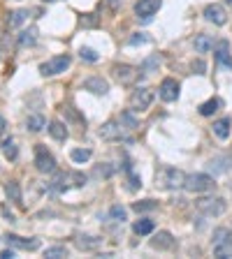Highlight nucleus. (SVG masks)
I'll return each mask as SVG.
<instances>
[{"instance_id":"2","label":"nucleus","mask_w":232,"mask_h":259,"mask_svg":"<svg viewBox=\"0 0 232 259\" xmlns=\"http://www.w3.org/2000/svg\"><path fill=\"white\" fill-rule=\"evenodd\" d=\"M211 247H214V254L220 259L232 257V231L225 227H220L214 231V238H211Z\"/></svg>"},{"instance_id":"35","label":"nucleus","mask_w":232,"mask_h":259,"mask_svg":"<svg viewBox=\"0 0 232 259\" xmlns=\"http://www.w3.org/2000/svg\"><path fill=\"white\" fill-rule=\"evenodd\" d=\"M126 171H128V183H130V190H137V187H142V178L133 171V167L130 164H126Z\"/></svg>"},{"instance_id":"5","label":"nucleus","mask_w":232,"mask_h":259,"mask_svg":"<svg viewBox=\"0 0 232 259\" xmlns=\"http://www.w3.org/2000/svg\"><path fill=\"white\" fill-rule=\"evenodd\" d=\"M70 63H72L70 56H56V58H49L47 63L40 65V74L42 77H56V74L65 72L67 67H70Z\"/></svg>"},{"instance_id":"28","label":"nucleus","mask_w":232,"mask_h":259,"mask_svg":"<svg viewBox=\"0 0 232 259\" xmlns=\"http://www.w3.org/2000/svg\"><path fill=\"white\" fill-rule=\"evenodd\" d=\"M158 208V201H153V199H144V201H135L133 204V211L137 213H149V211H156Z\"/></svg>"},{"instance_id":"10","label":"nucleus","mask_w":232,"mask_h":259,"mask_svg":"<svg viewBox=\"0 0 232 259\" xmlns=\"http://www.w3.org/2000/svg\"><path fill=\"white\" fill-rule=\"evenodd\" d=\"M204 19H207L209 24H214V26H225L227 21V14L225 10H223V5H207L204 7Z\"/></svg>"},{"instance_id":"33","label":"nucleus","mask_w":232,"mask_h":259,"mask_svg":"<svg viewBox=\"0 0 232 259\" xmlns=\"http://www.w3.org/2000/svg\"><path fill=\"white\" fill-rule=\"evenodd\" d=\"M79 58L81 61H86V63H98L100 61V56L93 51V49H88V47H81L79 49Z\"/></svg>"},{"instance_id":"44","label":"nucleus","mask_w":232,"mask_h":259,"mask_svg":"<svg viewBox=\"0 0 232 259\" xmlns=\"http://www.w3.org/2000/svg\"><path fill=\"white\" fill-rule=\"evenodd\" d=\"M227 3H232V0H227Z\"/></svg>"},{"instance_id":"34","label":"nucleus","mask_w":232,"mask_h":259,"mask_svg":"<svg viewBox=\"0 0 232 259\" xmlns=\"http://www.w3.org/2000/svg\"><path fill=\"white\" fill-rule=\"evenodd\" d=\"M121 123L128 127V130H137V127H140V123H137V118L133 116V111H123V114H121Z\"/></svg>"},{"instance_id":"22","label":"nucleus","mask_w":232,"mask_h":259,"mask_svg":"<svg viewBox=\"0 0 232 259\" xmlns=\"http://www.w3.org/2000/svg\"><path fill=\"white\" fill-rule=\"evenodd\" d=\"M26 19H28V12H26V10H14V12L7 14V26H10V28H19Z\"/></svg>"},{"instance_id":"30","label":"nucleus","mask_w":232,"mask_h":259,"mask_svg":"<svg viewBox=\"0 0 232 259\" xmlns=\"http://www.w3.org/2000/svg\"><path fill=\"white\" fill-rule=\"evenodd\" d=\"M3 153H5L7 160H17V157H19V151H17V144H14V139H7L5 144H3Z\"/></svg>"},{"instance_id":"38","label":"nucleus","mask_w":232,"mask_h":259,"mask_svg":"<svg viewBox=\"0 0 232 259\" xmlns=\"http://www.w3.org/2000/svg\"><path fill=\"white\" fill-rule=\"evenodd\" d=\"M158 63H160V58H158V56H153V58H149V61L144 63V67H142V70H144V72H151L153 67H158Z\"/></svg>"},{"instance_id":"7","label":"nucleus","mask_w":232,"mask_h":259,"mask_svg":"<svg viewBox=\"0 0 232 259\" xmlns=\"http://www.w3.org/2000/svg\"><path fill=\"white\" fill-rule=\"evenodd\" d=\"M160 5H163V0H140L135 5V14H137V19L142 24H149L153 19V14L160 10Z\"/></svg>"},{"instance_id":"6","label":"nucleus","mask_w":232,"mask_h":259,"mask_svg":"<svg viewBox=\"0 0 232 259\" xmlns=\"http://www.w3.org/2000/svg\"><path fill=\"white\" fill-rule=\"evenodd\" d=\"M35 167L37 171H42V174H51L56 171V157L47 151V146L37 144L35 146Z\"/></svg>"},{"instance_id":"19","label":"nucleus","mask_w":232,"mask_h":259,"mask_svg":"<svg viewBox=\"0 0 232 259\" xmlns=\"http://www.w3.org/2000/svg\"><path fill=\"white\" fill-rule=\"evenodd\" d=\"M218 107H220V100L218 97H211L207 102H202L200 107H197V111H200V116H214L216 111H218Z\"/></svg>"},{"instance_id":"36","label":"nucleus","mask_w":232,"mask_h":259,"mask_svg":"<svg viewBox=\"0 0 232 259\" xmlns=\"http://www.w3.org/2000/svg\"><path fill=\"white\" fill-rule=\"evenodd\" d=\"M151 42V37L147 35V33H135L133 37H130V44H133V47H137V44H149Z\"/></svg>"},{"instance_id":"39","label":"nucleus","mask_w":232,"mask_h":259,"mask_svg":"<svg viewBox=\"0 0 232 259\" xmlns=\"http://www.w3.org/2000/svg\"><path fill=\"white\" fill-rule=\"evenodd\" d=\"M95 24H98L95 14H86V19H81V26H84V28H93Z\"/></svg>"},{"instance_id":"3","label":"nucleus","mask_w":232,"mask_h":259,"mask_svg":"<svg viewBox=\"0 0 232 259\" xmlns=\"http://www.w3.org/2000/svg\"><path fill=\"white\" fill-rule=\"evenodd\" d=\"M195 208L207 217H218V215L225 213L227 204H225V199L223 197H202V199L195 201Z\"/></svg>"},{"instance_id":"11","label":"nucleus","mask_w":232,"mask_h":259,"mask_svg":"<svg viewBox=\"0 0 232 259\" xmlns=\"http://www.w3.org/2000/svg\"><path fill=\"white\" fill-rule=\"evenodd\" d=\"M84 91L93 93V95H107L109 93V84L102 77H88L84 81Z\"/></svg>"},{"instance_id":"25","label":"nucleus","mask_w":232,"mask_h":259,"mask_svg":"<svg viewBox=\"0 0 232 259\" xmlns=\"http://www.w3.org/2000/svg\"><path fill=\"white\" fill-rule=\"evenodd\" d=\"M214 134L218 139H227L230 137V118H220L214 123Z\"/></svg>"},{"instance_id":"43","label":"nucleus","mask_w":232,"mask_h":259,"mask_svg":"<svg viewBox=\"0 0 232 259\" xmlns=\"http://www.w3.org/2000/svg\"><path fill=\"white\" fill-rule=\"evenodd\" d=\"M44 3H54V0H44Z\"/></svg>"},{"instance_id":"23","label":"nucleus","mask_w":232,"mask_h":259,"mask_svg":"<svg viewBox=\"0 0 232 259\" xmlns=\"http://www.w3.org/2000/svg\"><path fill=\"white\" fill-rule=\"evenodd\" d=\"M26 127H28L31 132H42V127H47V121H44V116L33 114V116H28V121H26Z\"/></svg>"},{"instance_id":"1","label":"nucleus","mask_w":232,"mask_h":259,"mask_svg":"<svg viewBox=\"0 0 232 259\" xmlns=\"http://www.w3.org/2000/svg\"><path fill=\"white\" fill-rule=\"evenodd\" d=\"M183 181H186V174H183L181 169H174V167H163L160 174H156V185H160L163 190L183 187Z\"/></svg>"},{"instance_id":"41","label":"nucleus","mask_w":232,"mask_h":259,"mask_svg":"<svg viewBox=\"0 0 232 259\" xmlns=\"http://www.w3.org/2000/svg\"><path fill=\"white\" fill-rule=\"evenodd\" d=\"M14 257H17V252L12 250V245H10V250H3V252H0V259H14Z\"/></svg>"},{"instance_id":"42","label":"nucleus","mask_w":232,"mask_h":259,"mask_svg":"<svg viewBox=\"0 0 232 259\" xmlns=\"http://www.w3.org/2000/svg\"><path fill=\"white\" fill-rule=\"evenodd\" d=\"M5 130H7V121H5V118H3V116H0V137L5 134Z\"/></svg>"},{"instance_id":"40","label":"nucleus","mask_w":232,"mask_h":259,"mask_svg":"<svg viewBox=\"0 0 232 259\" xmlns=\"http://www.w3.org/2000/svg\"><path fill=\"white\" fill-rule=\"evenodd\" d=\"M204 70H207V65H204V61H195V63H193V72H197V74H204Z\"/></svg>"},{"instance_id":"8","label":"nucleus","mask_w":232,"mask_h":259,"mask_svg":"<svg viewBox=\"0 0 232 259\" xmlns=\"http://www.w3.org/2000/svg\"><path fill=\"white\" fill-rule=\"evenodd\" d=\"M153 97H156V95H153L151 88H137V91L133 93V97H130L133 111H147V109L151 107Z\"/></svg>"},{"instance_id":"27","label":"nucleus","mask_w":232,"mask_h":259,"mask_svg":"<svg viewBox=\"0 0 232 259\" xmlns=\"http://www.w3.org/2000/svg\"><path fill=\"white\" fill-rule=\"evenodd\" d=\"M91 155H93L91 148H74V151H70V157H72L74 162H79V164L88 162V160H91Z\"/></svg>"},{"instance_id":"20","label":"nucleus","mask_w":232,"mask_h":259,"mask_svg":"<svg viewBox=\"0 0 232 259\" xmlns=\"http://www.w3.org/2000/svg\"><path fill=\"white\" fill-rule=\"evenodd\" d=\"M49 134L56 139V141H65L67 139V127L63 125L61 121H51L49 123Z\"/></svg>"},{"instance_id":"31","label":"nucleus","mask_w":232,"mask_h":259,"mask_svg":"<svg viewBox=\"0 0 232 259\" xmlns=\"http://www.w3.org/2000/svg\"><path fill=\"white\" fill-rule=\"evenodd\" d=\"M44 257H47V259H58V257H67V247H63V245H54V247H47V250H44Z\"/></svg>"},{"instance_id":"21","label":"nucleus","mask_w":232,"mask_h":259,"mask_svg":"<svg viewBox=\"0 0 232 259\" xmlns=\"http://www.w3.org/2000/svg\"><path fill=\"white\" fill-rule=\"evenodd\" d=\"M5 194L10 197V201H14L17 206H21L24 201H21V187H19V183L17 181H10L5 185Z\"/></svg>"},{"instance_id":"29","label":"nucleus","mask_w":232,"mask_h":259,"mask_svg":"<svg viewBox=\"0 0 232 259\" xmlns=\"http://www.w3.org/2000/svg\"><path fill=\"white\" fill-rule=\"evenodd\" d=\"M109 217L114 220V222H126V217H128V211L123 208V206H111L109 208Z\"/></svg>"},{"instance_id":"26","label":"nucleus","mask_w":232,"mask_h":259,"mask_svg":"<svg viewBox=\"0 0 232 259\" xmlns=\"http://www.w3.org/2000/svg\"><path fill=\"white\" fill-rule=\"evenodd\" d=\"M37 40V28H28L19 35V47H33Z\"/></svg>"},{"instance_id":"14","label":"nucleus","mask_w":232,"mask_h":259,"mask_svg":"<svg viewBox=\"0 0 232 259\" xmlns=\"http://www.w3.org/2000/svg\"><path fill=\"white\" fill-rule=\"evenodd\" d=\"M114 77L119 79V84H133L137 79V67L133 65H114Z\"/></svg>"},{"instance_id":"32","label":"nucleus","mask_w":232,"mask_h":259,"mask_svg":"<svg viewBox=\"0 0 232 259\" xmlns=\"http://www.w3.org/2000/svg\"><path fill=\"white\" fill-rule=\"evenodd\" d=\"M227 160L225 157H214L211 162H209V169L214 171V174H223V171H227Z\"/></svg>"},{"instance_id":"13","label":"nucleus","mask_w":232,"mask_h":259,"mask_svg":"<svg viewBox=\"0 0 232 259\" xmlns=\"http://www.w3.org/2000/svg\"><path fill=\"white\" fill-rule=\"evenodd\" d=\"M216 63L223 67H227V70H232V54H230V42L227 40H220L218 44H216Z\"/></svg>"},{"instance_id":"37","label":"nucleus","mask_w":232,"mask_h":259,"mask_svg":"<svg viewBox=\"0 0 232 259\" xmlns=\"http://www.w3.org/2000/svg\"><path fill=\"white\" fill-rule=\"evenodd\" d=\"M111 174H114V167H109V164H102V167L95 169V176H104V178H109Z\"/></svg>"},{"instance_id":"17","label":"nucleus","mask_w":232,"mask_h":259,"mask_svg":"<svg viewBox=\"0 0 232 259\" xmlns=\"http://www.w3.org/2000/svg\"><path fill=\"white\" fill-rule=\"evenodd\" d=\"M156 229V222L153 220H149V217H142V220H137V222L133 224V231L137 236H149Z\"/></svg>"},{"instance_id":"16","label":"nucleus","mask_w":232,"mask_h":259,"mask_svg":"<svg viewBox=\"0 0 232 259\" xmlns=\"http://www.w3.org/2000/svg\"><path fill=\"white\" fill-rule=\"evenodd\" d=\"M74 243H77L79 250H95V247L102 245V238H98V236H77Z\"/></svg>"},{"instance_id":"12","label":"nucleus","mask_w":232,"mask_h":259,"mask_svg":"<svg viewBox=\"0 0 232 259\" xmlns=\"http://www.w3.org/2000/svg\"><path fill=\"white\" fill-rule=\"evenodd\" d=\"M5 241H7V245L19 247V250H37V247H40V238H21V236H17V234H7Z\"/></svg>"},{"instance_id":"4","label":"nucleus","mask_w":232,"mask_h":259,"mask_svg":"<svg viewBox=\"0 0 232 259\" xmlns=\"http://www.w3.org/2000/svg\"><path fill=\"white\" fill-rule=\"evenodd\" d=\"M183 187H186L188 192H209V190L216 187V183L209 174H190V176H186Z\"/></svg>"},{"instance_id":"24","label":"nucleus","mask_w":232,"mask_h":259,"mask_svg":"<svg viewBox=\"0 0 232 259\" xmlns=\"http://www.w3.org/2000/svg\"><path fill=\"white\" fill-rule=\"evenodd\" d=\"M193 47H195L197 54H207L209 49L214 47V40H211L209 35H197V37H195V42H193Z\"/></svg>"},{"instance_id":"15","label":"nucleus","mask_w":232,"mask_h":259,"mask_svg":"<svg viewBox=\"0 0 232 259\" xmlns=\"http://www.w3.org/2000/svg\"><path fill=\"white\" fill-rule=\"evenodd\" d=\"M151 247H156V250H172L174 247V236L170 231H158L156 238H151Z\"/></svg>"},{"instance_id":"9","label":"nucleus","mask_w":232,"mask_h":259,"mask_svg":"<svg viewBox=\"0 0 232 259\" xmlns=\"http://www.w3.org/2000/svg\"><path fill=\"white\" fill-rule=\"evenodd\" d=\"M158 95H160V100L163 102H174L179 97V81L177 79H163V84H160V88H158Z\"/></svg>"},{"instance_id":"18","label":"nucleus","mask_w":232,"mask_h":259,"mask_svg":"<svg viewBox=\"0 0 232 259\" xmlns=\"http://www.w3.org/2000/svg\"><path fill=\"white\" fill-rule=\"evenodd\" d=\"M100 137L107 139V141H111V139H121V127L116 125L114 121L104 123V125L100 127Z\"/></svg>"}]
</instances>
